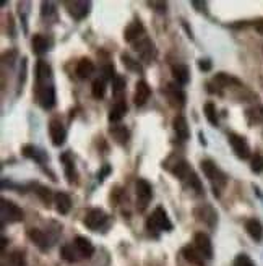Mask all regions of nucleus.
I'll return each mask as SVG.
<instances>
[{
    "mask_svg": "<svg viewBox=\"0 0 263 266\" xmlns=\"http://www.w3.org/2000/svg\"><path fill=\"white\" fill-rule=\"evenodd\" d=\"M172 174L175 175L177 179L182 180L184 183H187L190 188L197 190L198 193L203 192V187H202V182H200V179L197 177V174L193 172L192 167L185 163V161H179V163L174 164V167H172Z\"/></svg>",
    "mask_w": 263,
    "mask_h": 266,
    "instance_id": "1",
    "label": "nucleus"
},
{
    "mask_svg": "<svg viewBox=\"0 0 263 266\" xmlns=\"http://www.w3.org/2000/svg\"><path fill=\"white\" fill-rule=\"evenodd\" d=\"M202 169H203V174L210 179V182L213 183L214 195L219 197V190H221L228 182L226 174L221 172V170L216 167V164H214L213 161H210V159L202 161Z\"/></svg>",
    "mask_w": 263,
    "mask_h": 266,
    "instance_id": "2",
    "label": "nucleus"
},
{
    "mask_svg": "<svg viewBox=\"0 0 263 266\" xmlns=\"http://www.w3.org/2000/svg\"><path fill=\"white\" fill-rule=\"evenodd\" d=\"M146 227L150 231H171L172 224L166 215V211L162 210V208H156V210L153 211V215L148 217Z\"/></svg>",
    "mask_w": 263,
    "mask_h": 266,
    "instance_id": "3",
    "label": "nucleus"
},
{
    "mask_svg": "<svg viewBox=\"0 0 263 266\" xmlns=\"http://www.w3.org/2000/svg\"><path fill=\"white\" fill-rule=\"evenodd\" d=\"M2 221L5 222H18L23 221V211L21 208L15 205L13 201H8V200H2Z\"/></svg>",
    "mask_w": 263,
    "mask_h": 266,
    "instance_id": "4",
    "label": "nucleus"
},
{
    "mask_svg": "<svg viewBox=\"0 0 263 266\" xmlns=\"http://www.w3.org/2000/svg\"><path fill=\"white\" fill-rule=\"evenodd\" d=\"M37 101L42 109H52L55 106V89L52 84H39L37 88Z\"/></svg>",
    "mask_w": 263,
    "mask_h": 266,
    "instance_id": "5",
    "label": "nucleus"
},
{
    "mask_svg": "<svg viewBox=\"0 0 263 266\" xmlns=\"http://www.w3.org/2000/svg\"><path fill=\"white\" fill-rule=\"evenodd\" d=\"M228 138H229V143L232 146L234 153L237 154V158H241V159L250 158V148H248V145L244 136L236 135V133H229Z\"/></svg>",
    "mask_w": 263,
    "mask_h": 266,
    "instance_id": "6",
    "label": "nucleus"
},
{
    "mask_svg": "<svg viewBox=\"0 0 263 266\" xmlns=\"http://www.w3.org/2000/svg\"><path fill=\"white\" fill-rule=\"evenodd\" d=\"M195 249L198 250V253L203 256V258H213V244L210 240V237L203 232H198L195 234Z\"/></svg>",
    "mask_w": 263,
    "mask_h": 266,
    "instance_id": "7",
    "label": "nucleus"
},
{
    "mask_svg": "<svg viewBox=\"0 0 263 266\" xmlns=\"http://www.w3.org/2000/svg\"><path fill=\"white\" fill-rule=\"evenodd\" d=\"M195 216H197L198 221L205 222V224H207L208 227H214V226H216L218 215H216V211H214L213 206H210V205L198 206L197 210H195Z\"/></svg>",
    "mask_w": 263,
    "mask_h": 266,
    "instance_id": "8",
    "label": "nucleus"
},
{
    "mask_svg": "<svg viewBox=\"0 0 263 266\" xmlns=\"http://www.w3.org/2000/svg\"><path fill=\"white\" fill-rule=\"evenodd\" d=\"M106 221H107V216L104 215V211L101 210H91L85 216V226L91 231H98L99 227H103V224Z\"/></svg>",
    "mask_w": 263,
    "mask_h": 266,
    "instance_id": "9",
    "label": "nucleus"
},
{
    "mask_svg": "<svg viewBox=\"0 0 263 266\" xmlns=\"http://www.w3.org/2000/svg\"><path fill=\"white\" fill-rule=\"evenodd\" d=\"M49 133H51L52 143H54L55 146H62V145L65 143L67 132H65L64 125L60 123V120H57V118L51 120V123H49Z\"/></svg>",
    "mask_w": 263,
    "mask_h": 266,
    "instance_id": "10",
    "label": "nucleus"
},
{
    "mask_svg": "<svg viewBox=\"0 0 263 266\" xmlns=\"http://www.w3.org/2000/svg\"><path fill=\"white\" fill-rule=\"evenodd\" d=\"M153 197V190H151V185L146 182L145 179H138L137 182V198L140 201V208L145 210V206L148 205V201L151 200Z\"/></svg>",
    "mask_w": 263,
    "mask_h": 266,
    "instance_id": "11",
    "label": "nucleus"
},
{
    "mask_svg": "<svg viewBox=\"0 0 263 266\" xmlns=\"http://www.w3.org/2000/svg\"><path fill=\"white\" fill-rule=\"evenodd\" d=\"M135 47H137V52L140 54V57L145 62H151L153 59H155V54H156L155 44H153L148 37H141V41H138Z\"/></svg>",
    "mask_w": 263,
    "mask_h": 266,
    "instance_id": "12",
    "label": "nucleus"
},
{
    "mask_svg": "<svg viewBox=\"0 0 263 266\" xmlns=\"http://www.w3.org/2000/svg\"><path fill=\"white\" fill-rule=\"evenodd\" d=\"M67 7H69L70 15L73 17L75 20H83V18L88 15L91 3L89 2H69L67 3Z\"/></svg>",
    "mask_w": 263,
    "mask_h": 266,
    "instance_id": "13",
    "label": "nucleus"
},
{
    "mask_svg": "<svg viewBox=\"0 0 263 266\" xmlns=\"http://www.w3.org/2000/svg\"><path fill=\"white\" fill-rule=\"evenodd\" d=\"M151 96V88L148 86L146 82H138L137 88H135V96H133V101H135L137 106H143Z\"/></svg>",
    "mask_w": 263,
    "mask_h": 266,
    "instance_id": "14",
    "label": "nucleus"
},
{
    "mask_svg": "<svg viewBox=\"0 0 263 266\" xmlns=\"http://www.w3.org/2000/svg\"><path fill=\"white\" fill-rule=\"evenodd\" d=\"M172 127H174V132L177 135V138H180L182 141L189 140L190 136V130H189V123L182 116H177L172 120Z\"/></svg>",
    "mask_w": 263,
    "mask_h": 266,
    "instance_id": "15",
    "label": "nucleus"
},
{
    "mask_svg": "<svg viewBox=\"0 0 263 266\" xmlns=\"http://www.w3.org/2000/svg\"><path fill=\"white\" fill-rule=\"evenodd\" d=\"M245 231L253 240L260 242L263 239V226L258 219H248L245 222Z\"/></svg>",
    "mask_w": 263,
    "mask_h": 266,
    "instance_id": "16",
    "label": "nucleus"
},
{
    "mask_svg": "<svg viewBox=\"0 0 263 266\" xmlns=\"http://www.w3.org/2000/svg\"><path fill=\"white\" fill-rule=\"evenodd\" d=\"M54 203H55L57 211H59L60 215H67V213L70 211V208H71V200H70V197L67 193H62V192L55 193Z\"/></svg>",
    "mask_w": 263,
    "mask_h": 266,
    "instance_id": "17",
    "label": "nucleus"
},
{
    "mask_svg": "<svg viewBox=\"0 0 263 266\" xmlns=\"http://www.w3.org/2000/svg\"><path fill=\"white\" fill-rule=\"evenodd\" d=\"M28 237H30V239L35 242V244L39 247L41 250L49 249V239H47V235L42 231H39V229H30V231H28Z\"/></svg>",
    "mask_w": 263,
    "mask_h": 266,
    "instance_id": "18",
    "label": "nucleus"
},
{
    "mask_svg": "<svg viewBox=\"0 0 263 266\" xmlns=\"http://www.w3.org/2000/svg\"><path fill=\"white\" fill-rule=\"evenodd\" d=\"M75 247L80 251V255H83L85 258H89L94 253V247L86 237H76L75 239Z\"/></svg>",
    "mask_w": 263,
    "mask_h": 266,
    "instance_id": "19",
    "label": "nucleus"
},
{
    "mask_svg": "<svg viewBox=\"0 0 263 266\" xmlns=\"http://www.w3.org/2000/svg\"><path fill=\"white\" fill-rule=\"evenodd\" d=\"M36 75H37V84H47V80L52 77V68L44 60H39L36 66Z\"/></svg>",
    "mask_w": 263,
    "mask_h": 266,
    "instance_id": "20",
    "label": "nucleus"
},
{
    "mask_svg": "<svg viewBox=\"0 0 263 266\" xmlns=\"http://www.w3.org/2000/svg\"><path fill=\"white\" fill-rule=\"evenodd\" d=\"M172 77L179 84H187L190 80V72L185 65H172Z\"/></svg>",
    "mask_w": 263,
    "mask_h": 266,
    "instance_id": "21",
    "label": "nucleus"
},
{
    "mask_svg": "<svg viewBox=\"0 0 263 266\" xmlns=\"http://www.w3.org/2000/svg\"><path fill=\"white\" fill-rule=\"evenodd\" d=\"M93 72H94V64L89 59H81L78 62V65H76V75L83 80L91 77Z\"/></svg>",
    "mask_w": 263,
    "mask_h": 266,
    "instance_id": "22",
    "label": "nucleus"
},
{
    "mask_svg": "<svg viewBox=\"0 0 263 266\" xmlns=\"http://www.w3.org/2000/svg\"><path fill=\"white\" fill-rule=\"evenodd\" d=\"M127 112V104L123 101H117L109 111V122H121Z\"/></svg>",
    "mask_w": 263,
    "mask_h": 266,
    "instance_id": "23",
    "label": "nucleus"
},
{
    "mask_svg": "<svg viewBox=\"0 0 263 266\" xmlns=\"http://www.w3.org/2000/svg\"><path fill=\"white\" fill-rule=\"evenodd\" d=\"M109 133L112 135V138L117 141L119 145H125L128 138H130V133L123 125H117V127H111Z\"/></svg>",
    "mask_w": 263,
    "mask_h": 266,
    "instance_id": "24",
    "label": "nucleus"
},
{
    "mask_svg": "<svg viewBox=\"0 0 263 266\" xmlns=\"http://www.w3.org/2000/svg\"><path fill=\"white\" fill-rule=\"evenodd\" d=\"M143 36V26H141V23L140 21H133L130 26L125 30V41L128 42H133L135 39H138V37H141Z\"/></svg>",
    "mask_w": 263,
    "mask_h": 266,
    "instance_id": "25",
    "label": "nucleus"
},
{
    "mask_svg": "<svg viewBox=\"0 0 263 266\" xmlns=\"http://www.w3.org/2000/svg\"><path fill=\"white\" fill-rule=\"evenodd\" d=\"M182 255L185 256V260L190 261V263H193L197 266H203V256L200 255L198 250L193 249V247H184Z\"/></svg>",
    "mask_w": 263,
    "mask_h": 266,
    "instance_id": "26",
    "label": "nucleus"
},
{
    "mask_svg": "<svg viewBox=\"0 0 263 266\" xmlns=\"http://www.w3.org/2000/svg\"><path fill=\"white\" fill-rule=\"evenodd\" d=\"M33 50H35V54L37 55H42L44 52H47V47H49V44H47V39L42 34H35L33 36Z\"/></svg>",
    "mask_w": 263,
    "mask_h": 266,
    "instance_id": "27",
    "label": "nucleus"
},
{
    "mask_svg": "<svg viewBox=\"0 0 263 266\" xmlns=\"http://www.w3.org/2000/svg\"><path fill=\"white\" fill-rule=\"evenodd\" d=\"M167 96H169V99L174 104H179V106H184L185 104V94L180 91V89L174 88L172 84L167 86Z\"/></svg>",
    "mask_w": 263,
    "mask_h": 266,
    "instance_id": "28",
    "label": "nucleus"
},
{
    "mask_svg": "<svg viewBox=\"0 0 263 266\" xmlns=\"http://www.w3.org/2000/svg\"><path fill=\"white\" fill-rule=\"evenodd\" d=\"M62 161L65 163V175L69 177V182H73L76 179V172H75V164H73V161L70 159L69 153H65L62 156Z\"/></svg>",
    "mask_w": 263,
    "mask_h": 266,
    "instance_id": "29",
    "label": "nucleus"
},
{
    "mask_svg": "<svg viewBox=\"0 0 263 266\" xmlns=\"http://www.w3.org/2000/svg\"><path fill=\"white\" fill-rule=\"evenodd\" d=\"M214 83L219 84V86H229V84H241V82L232 77H229L226 73H218L214 77Z\"/></svg>",
    "mask_w": 263,
    "mask_h": 266,
    "instance_id": "30",
    "label": "nucleus"
},
{
    "mask_svg": "<svg viewBox=\"0 0 263 266\" xmlns=\"http://www.w3.org/2000/svg\"><path fill=\"white\" fill-rule=\"evenodd\" d=\"M91 91H93V96L96 99L104 98V94H106V83H104V80H99V78L94 80Z\"/></svg>",
    "mask_w": 263,
    "mask_h": 266,
    "instance_id": "31",
    "label": "nucleus"
},
{
    "mask_svg": "<svg viewBox=\"0 0 263 266\" xmlns=\"http://www.w3.org/2000/svg\"><path fill=\"white\" fill-rule=\"evenodd\" d=\"M205 116H207L208 122L211 125H218V116H216V107H214L213 102H207L205 104Z\"/></svg>",
    "mask_w": 263,
    "mask_h": 266,
    "instance_id": "32",
    "label": "nucleus"
},
{
    "mask_svg": "<svg viewBox=\"0 0 263 266\" xmlns=\"http://www.w3.org/2000/svg\"><path fill=\"white\" fill-rule=\"evenodd\" d=\"M121 59H122V62H123V65H125L128 70H133V72H138V73H141V72H143V68L140 66V64H138L137 60H133L128 54H122Z\"/></svg>",
    "mask_w": 263,
    "mask_h": 266,
    "instance_id": "33",
    "label": "nucleus"
},
{
    "mask_svg": "<svg viewBox=\"0 0 263 266\" xmlns=\"http://www.w3.org/2000/svg\"><path fill=\"white\" fill-rule=\"evenodd\" d=\"M23 154L26 156V158H33V159H36V161H44V154H41L39 151H37L35 146H31V145H26L25 148H23Z\"/></svg>",
    "mask_w": 263,
    "mask_h": 266,
    "instance_id": "34",
    "label": "nucleus"
},
{
    "mask_svg": "<svg viewBox=\"0 0 263 266\" xmlns=\"http://www.w3.org/2000/svg\"><path fill=\"white\" fill-rule=\"evenodd\" d=\"M62 256L70 261V263H75V261H78V256H76V251L73 250V245H65L62 247Z\"/></svg>",
    "mask_w": 263,
    "mask_h": 266,
    "instance_id": "35",
    "label": "nucleus"
},
{
    "mask_svg": "<svg viewBox=\"0 0 263 266\" xmlns=\"http://www.w3.org/2000/svg\"><path fill=\"white\" fill-rule=\"evenodd\" d=\"M250 166H252V170L255 174L263 172V156L262 154H255V156H253Z\"/></svg>",
    "mask_w": 263,
    "mask_h": 266,
    "instance_id": "36",
    "label": "nucleus"
},
{
    "mask_svg": "<svg viewBox=\"0 0 263 266\" xmlns=\"http://www.w3.org/2000/svg\"><path fill=\"white\" fill-rule=\"evenodd\" d=\"M112 86H114V94H121L123 89H125V78L117 75V77L112 80Z\"/></svg>",
    "mask_w": 263,
    "mask_h": 266,
    "instance_id": "37",
    "label": "nucleus"
},
{
    "mask_svg": "<svg viewBox=\"0 0 263 266\" xmlns=\"http://www.w3.org/2000/svg\"><path fill=\"white\" fill-rule=\"evenodd\" d=\"M10 260L15 266H25V255H23V251H20V250L13 251Z\"/></svg>",
    "mask_w": 263,
    "mask_h": 266,
    "instance_id": "38",
    "label": "nucleus"
},
{
    "mask_svg": "<svg viewBox=\"0 0 263 266\" xmlns=\"http://www.w3.org/2000/svg\"><path fill=\"white\" fill-rule=\"evenodd\" d=\"M234 266H255V265H253V261L247 255H237V258L234 260Z\"/></svg>",
    "mask_w": 263,
    "mask_h": 266,
    "instance_id": "39",
    "label": "nucleus"
},
{
    "mask_svg": "<svg viewBox=\"0 0 263 266\" xmlns=\"http://www.w3.org/2000/svg\"><path fill=\"white\" fill-rule=\"evenodd\" d=\"M114 65L112 64H107L106 66L103 68V80H114Z\"/></svg>",
    "mask_w": 263,
    "mask_h": 266,
    "instance_id": "40",
    "label": "nucleus"
},
{
    "mask_svg": "<svg viewBox=\"0 0 263 266\" xmlns=\"http://www.w3.org/2000/svg\"><path fill=\"white\" fill-rule=\"evenodd\" d=\"M37 195L42 198V201L44 203H49L51 198H52V193L49 188H44V187H39V192H37Z\"/></svg>",
    "mask_w": 263,
    "mask_h": 266,
    "instance_id": "41",
    "label": "nucleus"
},
{
    "mask_svg": "<svg viewBox=\"0 0 263 266\" xmlns=\"http://www.w3.org/2000/svg\"><path fill=\"white\" fill-rule=\"evenodd\" d=\"M41 8H42V17L51 15V13L54 12V5H52L51 2H42L41 3Z\"/></svg>",
    "mask_w": 263,
    "mask_h": 266,
    "instance_id": "42",
    "label": "nucleus"
},
{
    "mask_svg": "<svg viewBox=\"0 0 263 266\" xmlns=\"http://www.w3.org/2000/svg\"><path fill=\"white\" fill-rule=\"evenodd\" d=\"M198 66H200V70H203V72H208V70L211 68V62L210 60H200Z\"/></svg>",
    "mask_w": 263,
    "mask_h": 266,
    "instance_id": "43",
    "label": "nucleus"
},
{
    "mask_svg": "<svg viewBox=\"0 0 263 266\" xmlns=\"http://www.w3.org/2000/svg\"><path fill=\"white\" fill-rule=\"evenodd\" d=\"M109 172H111V167H109V166L106 164V166H104V167H103L101 172H98V179H99V180H103V179L106 177V175H107Z\"/></svg>",
    "mask_w": 263,
    "mask_h": 266,
    "instance_id": "44",
    "label": "nucleus"
},
{
    "mask_svg": "<svg viewBox=\"0 0 263 266\" xmlns=\"http://www.w3.org/2000/svg\"><path fill=\"white\" fill-rule=\"evenodd\" d=\"M150 5L156 7V8H158V12H166V3H164V2H151Z\"/></svg>",
    "mask_w": 263,
    "mask_h": 266,
    "instance_id": "45",
    "label": "nucleus"
},
{
    "mask_svg": "<svg viewBox=\"0 0 263 266\" xmlns=\"http://www.w3.org/2000/svg\"><path fill=\"white\" fill-rule=\"evenodd\" d=\"M255 30H257L258 33H260V34H263V20L255 23Z\"/></svg>",
    "mask_w": 263,
    "mask_h": 266,
    "instance_id": "46",
    "label": "nucleus"
}]
</instances>
